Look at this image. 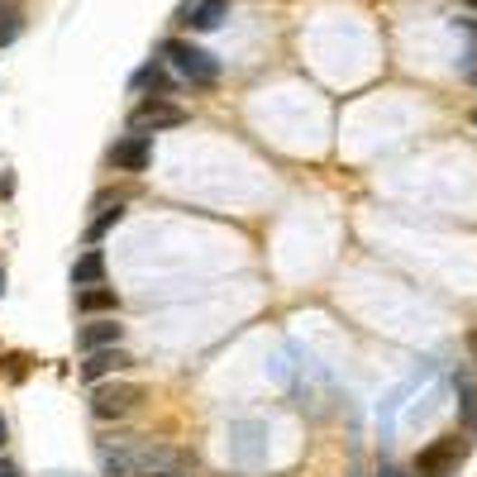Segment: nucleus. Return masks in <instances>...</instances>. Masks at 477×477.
<instances>
[{
  "label": "nucleus",
  "instance_id": "0eeeda50",
  "mask_svg": "<svg viewBox=\"0 0 477 477\" xmlns=\"http://www.w3.org/2000/svg\"><path fill=\"white\" fill-rule=\"evenodd\" d=\"M119 339H125V325H119L115 315H100V320H87V325L77 330V349H81V353L119 349Z\"/></svg>",
  "mask_w": 477,
  "mask_h": 477
},
{
  "label": "nucleus",
  "instance_id": "2eb2a0df",
  "mask_svg": "<svg viewBox=\"0 0 477 477\" xmlns=\"http://www.w3.org/2000/svg\"><path fill=\"white\" fill-rule=\"evenodd\" d=\"M24 33V10L20 0H0V48H10Z\"/></svg>",
  "mask_w": 477,
  "mask_h": 477
},
{
  "label": "nucleus",
  "instance_id": "9d476101",
  "mask_svg": "<svg viewBox=\"0 0 477 477\" xmlns=\"http://www.w3.org/2000/svg\"><path fill=\"white\" fill-rule=\"evenodd\" d=\"M129 87H134V91H153V96H173V91H177V77L167 72L163 58H148L139 72L129 77Z\"/></svg>",
  "mask_w": 477,
  "mask_h": 477
},
{
  "label": "nucleus",
  "instance_id": "f257e3e1",
  "mask_svg": "<svg viewBox=\"0 0 477 477\" xmlns=\"http://www.w3.org/2000/svg\"><path fill=\"white\" fill-rule=\"evenodd\" d=\"M158 53H163V62L173 67L177 77L192 81V87H210V81H220V62L206 53V48H196V43H186V39H167Z\"/></svg>",
  "mask_w": 477,
  "mask_h": 477
},
{
  "label": "nucleus",
  "instance_id": "7ed1b4c3",
  "mask_svg": "<svg viewBox=\"0 0 477 477\" xmlns=\"http://www.w3.org/2000/svg\"><path fill=\"white\" fill-rule=\"evenodd\" d=\"M148 401V387L139 382H106L91 391V416L96 420H125L129 411H139V406Z\"/></svg>",
  "mask_w": 477,
  "mask_h": 477
},
{
  "label": "nucleus",
  "instance_id": "4be33fe9",
  "mask_svg": "<svg viewBox=\"0 0 477 477\" xmlns=\"http://www.w3.org/2000/svg\"><path fill=\"white\" fill-rule=\"evenodd\" d=\"M0 292H5V272H0Z\"/></svg>",
  "mask_w": 477,
  "mask_h": 477
},
{
  "label": "nucleus",
  "instance_id": "6ab92c4d",
  "mask_svg": "<svg viewBox=\"0 0 477 477\" xmlns=\"http://www.w3.org/2000/svg\"><path fill=\"white\" fill-rule=\"evenodd\" d=\"M0 477H20V468H14V463H5V458H0Z\"/></svg>",
  "mask_w": 477,
  "mask_h": 477
},
{
  "label": "nucleus",
  "instance_id": "20e7f679",
  "mask_svg": "<svg viewBox=\"0 0 477 477\" xmlns=\"http://www.w3.org/2000/svg\"><path fill=\"white\" fill-rule=\"evenodd\" d=\"M177 125H186V110L182 106H173V100H163V96H148L144 106H134L129 110V134H158V129H177Z\"/></svg>",
  "mask_w": 477,
  "mask_h": 477
},
{
  "label": "nucleus",
  "instance_id": "4468645a",
  "mask_svg": "<svg viewBox=\"0 0 477 477\" xmlns=\"http://www.w3.org/2000/svg\"><path fill=\"white\" fill-rule=\"evenodd\" d=\"M100 277H106V253L87 248V253L72 263V286H100Z\"/></svg>",
  "mask_w": 477,
  "mask_h": 477
},
{
  "label": "nucleus",
  "instance_id": "423d86ee",
  "mask_svg": "<svg viewBox=\"0 0 477 477\" xmlns=\"http://www.w3.org/2000/svg\"><path fill=\"white\" fill-rule=\"evenodd\" d=\"M148 163H153V139L148 134H125V139H115L110 167H119V173H144Z\"/></svg>",
  "mask_w": 477,
  "mask_h": 477
},
{
  "label": "nucleus",
  "instance_id": "dca6fc26",
  "mask_svg": "<svg viewBox=\"0 0 477 477\" xmlns=\"http://www.w3.org/2000/svg\"><path fill=\"white\" fill-rule=\"evenodd\" d=\"M119 220H125V206H115V210H110V206H100V215L87 225V244H100V238H106V234L119 225Z\"/></svg>",
  "mask_w": 477,
  "mask_h": 477
},
{
  "label": "nucleus",
  "instance_id": "393cba45",
  "mask_svg": "<svg viewBox=\"0 0 477 477\" xmlns=\"http://www.w3.org/2000/svg\"><path fill=\"white\" fill-rule=\"evenodd\" d=\"M472 119H477V110H472Z\"/></svg>",
  "mask_w": 477,
  "mask_h": 477
},
{
  "label": "nucleus",
  "instance_id": "5701e85b",
  "mask_svg": "<svg viewBox=\"0 0 477 477\" xmlns=\"http://www.w3.org/2000/svg\"><path fill=\"white\" fill-rule=\"evenodd\" d=\"M468 81H477V72H468Z\"/></svg>",
  "mask_w": 477,
  "mask_h": 477
},
{
  "label": "nucleus",
  "instance_id": "39448f33",
  "mask_svg": "<svg viewBox=\"0 0 477 477\" xmlns=\"http://www.w3.org/2000/svg\"><path fill=\"white\" fill-rule=\"evenodd\" d=\"M463 439L449 435V439H435L430 449L416 454V477H454V468L463 463Z\"/></svg>",
  "mask_w": 477,
  "mask_h": 477
},
{
  "label": "nucleus",
  "instance_id": "f03ea898",
  "mask_svg": "<svg viewBox=\"0 0 477 477\" xmlns=\"http://www.w3.org/2000/svg\"><path fill=\"white\" fill-rule=\"evenodd\" d=\"M186 454L173 444H158V439H134L129 454V477H182Z\"/></svg>",
  "mask_w": 477,
  "mask_h": 477
},
{
  "label": "nucleus",
  "instance_id": "a211bd4d",
  "mask_svg": "<svg viewBox=\"0 0 477 477\" xmlns=\"http://www.w3.org/2000/svg\"><path fill=\"white\" fill-rule=\"evenodd\" d=\"M378 477H406V472H401L397 463H382V472H378Z\"/></svg>",
  "mask_w": 477,
  "mask_h": 477
},
{
  "label": "nucleus",
  "instance_id": "412c9836",
  "mask_svg": "<svg viewBox=\"0 0 477 477\" xmlns=\"http://www.w3.org/2000/svg\"><path fill=\"white\" fill-rule=\"evenodd\" d=\"M468 353L477 358V334H468Z\"/></svg>",
  "mask_w": 477,
  "mask_h": 477
},
{
  "label": "nucleus",
  "instance_id": "f8f14e48",
  "mask_svg": "<svg viewBox=\"0 0 477 477\" xmlns=\"http://www.w3.org/2000/svg\"><path fill=\"white\" fill-rule=\"evenodd\" d=\"M182 20L192 24V29H201V33H206V29H220V24L229 20V0H201V5H186Z\"/></svg>",
  "mask_w": 477,
  "mask_h": 477
},
{
  "label": "nucleus",
  "instance_id": "b1692460",
  "mask_svg": "<svg viewBox=\"0 0 477 477\" xmlns=\"http://www.w3.org/2000/svg\"><path fill=\"white\" fill-rule=\"evenodd\" d=\"M468 5H477V0H468Z\"/></svg>",
  "mask_w": 477,
  "mask_h": 477
},
{
  "label": "nucleus",
  "instance_id": "ddd939ff",
  "mask_svg": "<svg viewBox=\"0 0 477 477\" xmlns=\"http://www.w3.org/2000/svg\"><path fill=\"white\" fill-rule=\"evenodd\" d=\"M454 391H458V420H463L468 435H477V382L468 372H454Z\"/></svg>",
  "mask_w": 477,
  "mask_h": 477
},
{
  "label": "nucleus",
  "instance_id": "1a4fd4ad",
  "mask_svg": "<svg viewBox=\"0 0 477 477\" xmlns=\"http://www.w3.org/2000/svg\"><path fill=\"white\" fill-rule=\"evenodd\" d=\"M134 363V358L125 353V349H96V353H87V363H81V382H106L110 372H125Z\"/></svg>",
  "mask_w": 477,
  "mask_h": 477
},
{
  "label": "nucleus",
  "instance_id": "aec40b11",
  "mask_svg": "<svg viewBox=\"0 0 477 477\" xmlns=\"http://www.w3.org/2000/svg\"><path fill=\"white\" fill-rule=\"evenodd\" d=\"M5 435H10V425H5V416H0V444H5Z\"/></svg>",
  "mask_w": 477,
  "mask_h": 477
},
{
  "label": "nucleus",
  "instance_id": "6e6552de",
  "mask_svg": "<svg viewBox=\"0 0 477 477\" xmlns=\"http://www.w3.org/2000/svg\"><path fill=\"white\" fill-rule=\"evenodd\" d=\"M129 454H134V439L129 435H106V439H96V463L106 477H129Z\"/></svg>",
  "mask_w": 477,
  "mask_h": 477
},
{
  "label": "nucleus",
  "instance_id": "f3484780",
  "mask_svg": "<svg viewBox=\"0 0 477 477\" xmlns=\"http://www.w3.org/2000/svg\"><path fill=\"white\" fill-rule=\"evenodd\" d=\"M0 372H5V382H24L29 378V358L24 353H5L0 358Z\"/></svg>",
  "mask_w": 477,
  "mask_h": 477
},
{
  "label": "nucleus",
  "instance_id": "9b49d317",
  "mask_svg": "<svg viewBox=\"0 0 477 477\" xmlns=\"http://www.w3.org/2000/svg\"><path fill=\"white\" fill-rule=\"evenodd\" d=\"M77 311L81 315H115L119 311V292L115 286H77Z\"/></svg>",
  "mask_w": 477,
  "mask_h": 477
}]
</instances>
